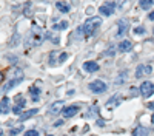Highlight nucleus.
Masks as SVG:
<instances>
[{
	"label": "nucleus",
	"mask_w": 154,
	"mask_h": 136,
	"mask_svg": "<svg viewBox=\"0 0 154 136\" xmlns=\"http://www.w3.org/2000/svg\"><path fill=\"white\" fill-rule=\"evenodd\" d=\"M102 25V19L100 17H89L86 22H85V25H83V34L85 36H93L97 30H99V27Z\"/></svg>",
	"instance_id": "1"
},
{
	"label": "nucleus",
	"mask_w": 154,
	"mask_h": 136,
	"mask_svg": "<svg viewBox=\"0 0 154 136\" xmlns=\"http://www.w3.org/2000/svg\"><path fill=\"white\" fill-rule=\"evenodd\" d=\"M140 94H142V97H149L154 94V84L149 82V81H145L142 82V85H140Z\"/></svg>",
	"instance_id": "2"
},
{
	"label": "nucleus",
	"mask_w": 154,
	"mask_h": 136,
	"mask_svg": "<svg viewBox=\"0 0 154 136\" xmlns=\"http://www.w3.org/2000/svg\"><path fill=\"white\" fill-rule=\"evenodd\" d=\"M88 87H89V90H91L93 93H97V94H99V93H103V91L106 90V84H105L103 81H100V79L93 81Z\"/></svg>",
	"instance_id": "3"
},
{
	"label": "nucleus",
	"mask_w": 154,
	"mask_h": 136,
	"mask_svg": "<svg viewBox=\"0 0 154 136\" xmlns=\"http://www.w3.org/2000/svg\"><path fill=\"white\" fill-rule=\"evenodd\" d=\"M116 6H117V3H114V2H105L103 5H102L100 8H99V11H100V14L102 16H111L112 12L116 11Z\"/></svg>",
	"instance_id": "4"
},
{
	"label": "nucleus",
	"mask_w": 154,
	"mask_h": 136,
	"mask_svg": "<svg viewBox=\"0 0 154 136\" xmlns=\"http://www.w3.org/2000/svg\"><path fill=\"white\" fill-rule=\"evenodd\" d=\"M152 73V68L149 65H139L137 70H136V77L140 79V77H145V76H149Z\"/></svg>",
	"instance_id": "5"
},
{
	"label": "nucleus",
	"mask_w": 154,
	"mask_h": 136,
	"mask_svg": "<svg viewBox=\"0 0 154 136\" xmlns=\"http://www.w3.org/2000/svg\"><path fill=\"white\" fill-rule=\"evenodd\" d=\"M79 110H80L79 105H69V107H66L65 110H63V116L65 118H72V116H75L77 113H79Z\"/></svg>",
	"instance_id": "6"
},
{
	"label": "nucleus",
	"mask_w": 154,
	"mask_h": 136,
	"mask_svg": "<svg viewBox=\"0 0 154 136\" xmlns=\"http://www.w3.org/2000/svg\"><path fill=\"white\" fill-rule=\"evenodd\" d=\"M117 27H119V30H117V36L120 37V36H123L128 30H130V23H128L125 19H120V20L117 22Z\"/></svg>",
	"instance_id": "7"
},
{
	"label": "nucleus",
	"mask_w": 154,
	"mask_h": 136,
	"mask_svg": "<svg viewBox=\"0 0 154 136\" xmlns=\"http://www.w3.org/2000/svg\"><path fill=\"white\" fill-rule=\"evenodd\" d=\"M20 82H22V79H19V77H14V79H11V81H8L6 84H3V87H2V91H3V93L9 91L11 88H14L16 85H19Z\"/></svg>",
	"instance_id": "8"
},
{
	"label": "nucleus",
	"mask_w": 154,
	"mask_h": 136,
	"mask_svg": "<svg viewBox=\"0 0 154 136\" xmlns=\"http://www.w3.org/2000/svg\"><path fill=\"white\" fill-rule=\"evenodd\" d=\"M83 70L86 73H96V71H99V64L97 62H93V60H88L83 64Z\"/></svg>",
	"instance_id": "9"
},
{
	"label": "nucleus",
	"mask_w": 154,
	"mask_h": 136,
	"mask_svg": "<svg viewBox=\"0 0 154 136\" xmlns=\"http://www.w3.org/2000/svg\"><path fill=\"white\" fill-rule=\"evenodd\" d=\"M131 48H133V43H131L130 40H123V42H120L119 46H117V49H119L120 53H126V51H130Z\"/></svg>",
	"instance_id": "10"
},
{
	"label": "nucleus",
	"mask_w": 154,
	"mask_h": 136,
	"mask_svg": "<svg viewBox=\"0 0 154 136\" xmlns=\"http://www.w3.org/2000/svg\"><path fill=\"white\" fill-rule=\"evenodd\" d=\"M37 113H38L37 108H31V110H28V111H25V113H22L20 121H26V119H29L31 116H34V115H37Z\"/></svg>",
	"instance_id": "11"
},
{
	"label": "nucleus",
	"mask_w": 154,
	"mask_h": 136,
	"mask_svg": "<svg viewBox=\"0 0 154 136\" xmlns=\"http://www.w3.org/2000/svg\"><path fill=\"white\" fill-rule=\"evenodd\" d=\"M9 99L8 97H2V105H0V111H2V115H8L9 113Z\"/></svg>",
	"instance_id": "12"
},
{
	"label": "nucleus",
	"mask_w": 154,
	"mask_h": 136,
	"mask_svg": "<svg viewBox=\"0 0 154 136\" xmlns=\"http://www.w3.org/2000/svg\"><path fill=\"white\" fill-rule=\"evenodd\" d=\"M62 105H63V102L62 101H57V102H54V104H51V107H49V111L53 115H57L59 111L62 110Z\"/></svg>",
	"instance_id": "13"
},
{
	"label": "nucleus",
	"mask_w": 154,
	"mask_h": 136,
	"mask_svg": "<svg viewBox=\"0 0 154 136\" xmlns=\"http://www.w3.org/2000/svg\"><path fill=\"white\" fill-rule=\"evenodd\" d=\"M56 8L60 12H69V9H71V6L68 3H65V2H56Z\"/></svg>",
	"instance_id": "14"
},
{
	"label": "nucleus",
	"mask_w": 154,
	"mask_h": 136,
	"mask_svg": "<svg viewBox=\"0 0 154 136\" xmlns=\"http://www.w3.org/2000/svg\"><path fill=\"white\" fill-rule=\"evenodd\" d=\"M29 93H31V99H32L34 102L38 101V97H40V88H37V87H31Z\"/></svg>",
	"instance_id": "15"
},
{
	"label": "nucleus",
	"mask_w": 154,
	"mask_h": 136,
	"mask_svg": "<svg viewBox=\"0 0 154 136\" xmlns=\"http://www.w3.org/2000/svg\"><path fill=\"white\" fill-rule=\"evenodd\" d=\"M133 136H148V130L145 127H137L133 130Z\"/></svg>",
	"instance_id": "16"
},
{
	"label": "nucleus",
	"mask_w": 154,
	"mask_h": 136,
	"mask_svg": "<svg viewBox=\"0 0 154 136\" xmlns=\"http://www.w3.org/2000/svg\"><path fill=\"white\" fill-rule=\"evenodd\" d=\"M152 5H154L152 0H140V2H139V6L142 8V9H148V8L152 6Z\"/></svg>",
	"instance_id": "17"
},
{
	"label": "nucleus",
	"mask_w": 154,
	"mask_h": 136,
	"mask_svg": "<svg viewBox=\"0 0 154 136\" xmlns=\"http://www.w3.org/2000/svg\"><path fill=\"white\" fill-rule=\"evenodd\" d=\"M119 102H120V97L114 96V97H111L109 101L106 102V105H108V107H114V104H119Z\"/></svg>",
	"instance_id": "18"
},
{
	"label": "nucleus",
	"mask_w": 154,
	"mask_h": 136,
	"mask_svg": "<svg viewBox=\"0 0 154 136\" xmlns=\"http://www.w3.org/2000/svg\"><path fill=\"white\" fill-rule=\"evenodd\" d=\"M68 28V22H62L60 25H54V31L57 30H66Z\"/></svg>",
	"instance_id": "19"
},
{
	"label": "nucleus",
	"mask_w": 154,
	"mask_h": 136,
	"mask_svg": "<svg viewBox=\"0 0 154 136\" xmlns=\"http://www.w3.org/2000/svg\"><path fill=\"white\" fill-rule=\"evenodd\" d=\"M16 102H17L19 107H23V105H25V99H23L22 94H17V96H16Z\"/></svg>",
	"instance_id": "20"
},
{
	"label": "nucleus",
	"mask_w": 154,
	"mask_h": 136,
	"mask_svg": "<svg viewBox=\"0 0 154 136\" xmlns=\"http://www.w3.org/2000/svg\"><path fill=\"white\" fill-rule=\"evenodd\" d=\"M125 76H126V73H122L120 76L116 79V85H122V84L125 82Z\"/></svg>",
	"instance_id": "21"
},
{
	"label": "nucleus",
	"mask_w": 154,
	"mask_h": 136,
	"mask_svg": "<svg viewBox=\"0 0 154 136\" xmlns=\"http://www.w3.org/2000/svg\"><path fill=\"white\" fill-rule=\"evenodd\" d=\"M25 136H38V131L37 130H28L25 133Z\"/></svg>",
	"instance_id": "22"
},
{
	"label": "nucleus",
	"mask_w": 154,
	"mask_h": 136,
	"mask_svg": "<svg viewBox=\"0 0 154 136\" xmlns=\"http://www.w3.org/2000/svg\"><path fill=\"white\" fill-rule=\"evenodd\" d=\"M134 33L136 34H143L145 33V28L143 27H137V28H134Z\"/></svg>",
	"instance_id": "23"
},
{
	"label": "nucleus",
	"mask_w": 154,
	"mask_h": 136,
	"mask_svg": "<svg viewBox=\"0 0 154 136\" xmlns=\"http://www.w3.org/2000/svg\"><path fill=\"white\" fill-rule=\"evenodd\" d=\"M12 111H14L16 115H20L22 116V107H19V105H16L14 108H12Z\"/></svg>",
	"instance_id": "24"
},
{
	"label": "nucleus",
	"mask_w": 154,
	"mask_h": 136,
	"mask_svg": "<svg viewBox=\"0 0 154 136\" xmlns=\"http://www.w3.org/2000/svg\"><path fill=\"white\" fill-rule=\"evenodd\" d=\"M49 56H51V57H49V64H51V65H54V64H56V59H54V56H56V53L53 51V53H51Z\"/></svg>",
	"instance_id": "25"
},
{
	"label": "nucleus",
	"mask_w": 154,
	"mask_h": 136,
	"mask_svg": "<svg viewBox=\"0 0 154 136\" xmlns=\"http://www.w3.org/2000/svg\"><path fill=\"white\" fill-rule=\"evenodd\" d=\"M66 57H68V53H62V54H60L59 62H60V64H62V62H65V60H66Z\"/></svg>",
	"instance_id": "26"
},
{
	"label": "nucleus",
	"mask_w": 154,
	"mask_h": 136,
	"mask_svg": "<svg viewBox=\"0 0 154 136\" xmlns=\"http://www.w3.org/2000/svg\"><path fill=\"white\" fill-rule=\"evenodd\" d=\"M20 131H22V127H19V128H12V130H11L9 133H11L12 136H14V134H17V133H20Z\"/></svg>",
	"instance_id": "27"
},
{
	"label": "nucleus",
	"mask_w": 154,
	"mask_h": 136,
	"mask_svg": "<svg viewBox=\"0 0 154 136\" xmlns=\"http://www.w3.org/2000/svg\"><path fill=\"white\" fill-rule=\"evenodd\" d=\"M137 91H140V90H137V88H131V96H137V94H139Z\"/></svg>",
	"instance_id": "28"
},
{
	"label": "nucleus",
	"mask_w": 154,
	"mask_h": 136,
	"mask_svg": "<svg viewBox=\"0 0 154 136\" xmlns=\"http://www.w3.org/2000/svg\"><path fill=\"white\" fill-rule=\"evenodd\" d=\"M148 19L154 22V11H152V12H149V16H148Z\"/></svg>",
	"instance_id": "29"
},
{
	"label": "nucleus",
	"mask_w": 154,
	"mask_h": 136,
	"mask_svg": "<svg viewBox=\"0 0 154 136\" xmlns=\"http://www.w3.org/2000/svg\"><path fill=\"white\" fill-rule=\"evenodd\" d=\"M148 108H151V110H154V104H148Z\"/></svg>",
	"instance_id": "30"
},
{
	"label": "nucleus",
	"mask_w": 154,
	"mask_h": 136,
	"mask_svg": "<svg viewBox=\"0 0 154 136\" xmlns=\"http://www.w3.org/2000/svg\"><path fill=\"white\" fill-rule=\"evenodd\" d=\"M151 122H152V124H154V115H152V119H151Z\"/></svg>",
	"instance_id": "31"
}]
</instances>
